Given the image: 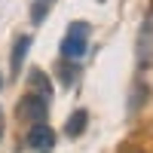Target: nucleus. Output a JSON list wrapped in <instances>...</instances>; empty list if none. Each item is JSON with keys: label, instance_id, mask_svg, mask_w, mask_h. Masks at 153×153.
<instances>
[{"label": "nucleus", "instance_id": "1a4fd4ad", "mask_svg": "<svg viewBox=\"0 0 153 153\" xmlns=\"http://www.w3.org/2000/svg\"><path fill=\"white\" fill-rule=\"evenodd\" d=\"M0 129H3V113H0Z\"/></svg>", "mask_w": 153, "mask_h": 153}, {"label": "nucleus", "instance_id": "39448f33", "mask_svg": "<svg viewBox=\"0 0 153 153\" xmlns=\"http://www.w3.org/2000/svg\"><path fill=\"white\" fill-rule=\"evenodd\" d=\"M86 123H89V113L86 110H74L68 117V123H65V135L68 138H80L83 129H86Z\"/></svg>", "mask_w": 153, "mask_h": 153}, {"label": "nucleus", "instance_id": "9d476101", "mask_svg": "<svg viewBox=\"0 0 153 153\" xmlns=\"http://www.w3.org/2000/svg\"><path fill=\"white\" fill-rule=\"evenodd\" d=\"M0 89H3V74H0Z\"/></svg>", "mask_w": 153, "mask_h": 153}, {"label": "nucleus", "instance_id": "f03ea898", "mask_svg": "<svg viewBox=\"0 0 153 153\" xmlns=\"http://www.w3.org/2000/svg\"><path fill=\"white\" fill-rule=\"evenodd\" d=\"M16 113H19V120H22V123H31V126L46 123V113H49V98L37 95V92H28V95H22V101H19Z\"/></svg>", "mask_w": 153, "mask_h": 153}, {"label": "nucleus", "instance_id": "423d86ee", "mask_svg": "<svg viewBox=\"0 0 153 153\" xmlns=\"http://www.w3.org/2000/svg\"><path fill=\"white\" fill-rule=\"evenodd\" d=\"M28 49H31V37L25 34V37H19V40H16V49H12V76H19L22 61H25V55H28Z\"/></svg>", "mask_w": 153, "mask_h": 153}, {"label": "nucleus", "instance_id": "9b49d317", "mask_svg": "<svg viewBox=\"0 0 153 153\" xmlns=\"http://www.w3.org/2000/svg\"><path fill=\"white\" fill-rule=\"evenodd\" d=\"M40 3H46V6H49V3H52V0H40Z\"/></svg>", "mask_w": 153, "mask_h": 153}, {"label": "nucleus", "instance_id": "6e6552de", "mask_svg": "<svg viewBox=\"0 0 153 153\" xmlns=\"http://www.w3.org/2000/svg\"><path fill=\"white\" fill-rule=\"evenodd\" d=\"M31 83L37 86V95H43V98H52V83H49V76L43 71H31Z\"/></svg>", "mask_w": 153, "mask_h": 153}, {"label": "nucleus", "instance_id": "f257e3e1", "mask_svg": "<svg viewBox=\"0 0 153 153\" xmlns=\"http://www.w3.org/2000/svg\"><path fill=\"white\" fill-rule=\"evenodd\" d=\"M89 22H74L68 25V34H65V40H61V58H68V61H76V58H83L86 55V49H89Z\"/></svg>", "mask_w": 153, "mask_h": 153}, {"label": "nucleus", "instance_id": "20e7f679", "mask_svg": "<svg viewBox=\"0 0 153 153\" xmlns=\"http://www.w3.org/2000/svg\"><path fill=\"white\" fill-rule=\"evenodd\" d=\"M150 61H153V25L144 22L141 34H138V65L150 68Z\"/></svg>", "mask_w": 153, "mask_h": 153}, {"label": "nucleus", "instance_id": "f8f14e48", "mask_svg": "<svg viewBox=\"0 0 153 153\" xmlns=\"http://www.w3.org/2000/svg\"><path fill=\"white\" fill-rule=\"evenodd\" d=\"M37 153H49V150H37Z\"/></svg>", "mask_w": 153, "mask_h": 153}, {"label": "nucleus", "instance_id": "7ed1b4c3", "mask_svg": "<svg viewBox=\"0 0 153 153\" xmlns=\"http://www.w3.org/2000/svg\"><path fill=\"white\" fill-rule=\"evenodd\" d=\"M25 144L34 147V150H52L55 147V132L49 129V123H37V126H31Z\"/></svg>", "mask_w": 153, "mask_h": 153}, {"label": "nucleus", "instance_id": "ddd939ff", "mask_svg": "<svg viewBox=\"0 0 153 153\" xmlns=\"http://www.w3.org/2000/svg\"><path fill=\"white\" fill-rule=\"evenodd\" d=\"M0 132H3V129H0Z\"/></svg>", "mask_w": 153, "mask_h": 153}, {"label": "nucleus", "instance_id": "0eeeda50", "mask_svg": "<svg viewBox=\"0 0 153 153\" xmlns=\"http://www.w3.org/2000/svg\"><path fill=\"white\" fill-rule=\"evenodd\" d=\"M55 71H58V76H61V83H65V86H74V83H76V76H80V68L71 65L68 58H61Z\"/></svg>", "mask_w": 153, "mask_h": 153}]
</instances>
